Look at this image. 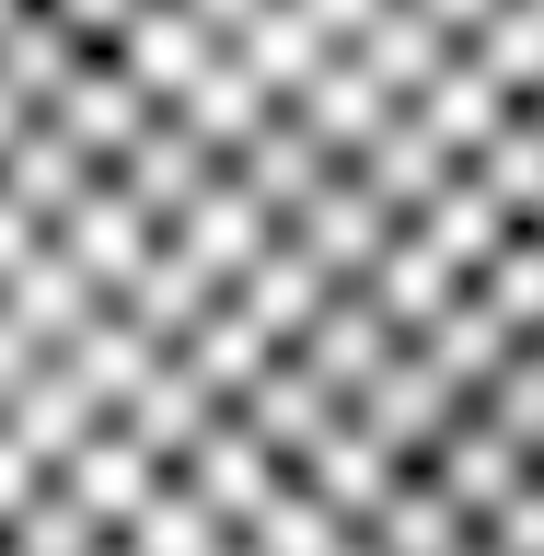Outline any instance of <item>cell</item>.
<instances>
[{
  "instance_id": "obj_16",
  "label": "cell",
  "mask_w": 544,
  "mask_h": 556,
  "mask_svg": "<svg viewBox=\"0 0 544 556\" xmlns=\"http://www.w3.org/2000/svg\"><path fill=\"white\" fill-rule=\"evenodd\" d=\"M104 186H116L128 208H151V220H174V208H198L208 186H220V151H198L174 116H151V128H139V151L104 174Z\"/></svg>"
},
{
  "instance_id": "obj_28",
  "label": "cell",
  "mask_w": 544,
  "mask_h": 556,
  "mask_svg": "<svg viewBox=\"0 0 544 556\" xmlns=\"http://www.w3.org/2000/svg\"><path fill=\"white\" fill-rule=\"evenodd\" d=\"M464 290H476V313H486L510 348H533V337H544V243H533V232H510L476 278H464Z\"/></svg>"
},
{
  "instance_id": "obj_13",
  "label": "cell",
  "mask_w": 544,
  "mask_h": 556,
  "mask_svg": "<svg viewBox=\"0 0 544 556\" xmlns=\"http://www.w3.org/2000/svg\"><path fill=\"white\" fill-rule=\"evenodd\" d=\"M220 174H232V186H243V198H255V208H267L278 232H290V220H302V208L325 198V186H337V163H325V151H313L302 128H290V116H267V128L243 139V151H232V163H220Z\"/></svg>"
},
{
  "instance_id": "obj_23",
  "label": "cell",
  "mask_w": 544,
  "mask_h": 556,
  "mask_svg": "<svg viewBox=\"0 0 544 556\" xmlns=\"http://www.w3.org/2000/svg\"><path fill=\"white\" fill-rule=\"evenodd\" d=\"M81 186H93V163H81L69 139H47V128H24L12 151H0V198L24 208L35 232H59L69 208H81Z\"/></svg>"
},
{
  "instance_id": "obj_5",
  "label": "cell",
  "mask_w": 544,
  "mask_h": 556,
  "mask_svg": "<svg viewBox=\"0 0 544 556\" xmlns=\"http://www.w3.org/2000/svg\"><path fill=\"white\" fill-rule=\"evenodd\" d=\"M47 255H59V267L81 278L104 313H116V302L139 290V267L163 255V220H151V208H128V198H116V186L93 174V186H81V208H69L59 232H47Z\"/></svg>"
},
{
  "instance_id": "obj_45",
  "label": "cell",
  "mask_w": 544,
  "mask_h": 556,
  "mask_svg": "<svg viewBox=\"0 0 544 556\" xmlns=\"http://www.w3.org/2000/svg\"><path fill=\"white\" fill-rule=\"evenodd\" d=\"M533 359H544V337H533Z\"/></svg>"
},
{
  "instance_id": "obj_37",
  "label": "cell",
  "mask_w": 544,
  "mask_h": 556,
  "mask_svg": "<svg viewBox=\"0 0 544 556\" xmlns=\"http://www.w3.org/2000/svg\"><path fill=\"white\" fill-rule=\"evenodd\" d=\"M0 556H104V533H93L81 510H69L59 486H47V498H35V510L12 521V533H0Z\"/></svg>"
},
{
  "instance_id": "obj_41",
  "label": "cell",
  "mask_w": 544,
  "mask_h": 556,
  "mask_svg": "<svg viewBox=\"0 0 544 556\" xmlns=\"http://www.w3.org/2000/svg\"><path fill=\"white\" fill-rule=\"evenodd\" d=\"M521 116H533V139H544V93H533V104H521Z\"/></svg>"
},
{
  "instance_id": "obj_8",
  "label": "cell",
  "mask_w": 544,
  "mask_h": 556,
  "mask_svg": "<svg viewBox=\"0 0 544 556\" xmlns=\"http://www.w3.org/2000/svg\"><path fill=\"white\" fill-rule=\"evenodd\" d=\"M417 476H429V486L452 498V521H464V533H486V521H498V510L521 498V486H533V464H521V452L498 441V429H486L476 406H464V417H452V441L429 452Z\"/></svg>"
},
{
  "instance_id": "obj_34",
  "label": "cell",
  "mask_w": 544,
  "mask_h": 556,
  "mask_svg": "<svg viewBox=\"0 0 544 556\" xmlns=\"http://www.w3.org/2000/svg\"><path fill=\"white\" fill-rule=\"evenodd\" d=\"M232 545H243V556H347V545H359V533H347L337 510H313L302 486H278V498H267V510H255V521H243Z\"/></svg>"
},
{
  "instance_id": "obj_39",
  "label": "cell",
  "mask_w": 544,
  "mask_h": 556,
  "mask_svg": "<svg viewBox=\"0 0 544 556\" xmlns=\"http://www.w3.org/2000/svg\"><path fill=\"white\" fill-rule=\"evenodd\" d=\"M35 498H47V476H35L24 452L0 441V533H12V521H24V510H35Z\"/></svg>"
},
{
  "instance_id": "obj_10",
  "label": "cell",
  "mask_w": 544,
  "mask_h": 556,
  "mask_svg": "<svg viewBox=\"0 0 544 556\" xmlns=\"http://www.w3.org/2000/svg\"><path fill=\"white\" fill-rule=\"evenodd\" d=\"M325 302H337V278L313 267V255H302V243H290V232H278L267 255L243 267V290H232V313H243V325H255V337L278 348V359H290V348L313 337V313H325Z\"/></svg>"
},
{
  "instance_id": "obj_35",
  "label": "cell",
  "mask_w": 544,
  "mask_h": 556,
  "mask_svg": "<svg viewBox=\"0 0 544 556\" xmlns=\"http://www.w3.org/2000/svg\"><path fill=\"white\" fill-rule=\"evenodd\" d=\"M220 545H232V533H220V521H208L198 510V498H186V486H151V510H139L128 521V533H116V556H220Z\"/></svg>"
},
{
  "instance_id": "obj_47",
  "label": "cell",
  "mask_w": 544,
  "mask_h": 556,
  "mask_svg": "<svg viewBox=\"0 0 544 556\" xmlns=\"http://www.w3.org/2000/svg\"><path fill=\"white\" fill-rule=\"evenodd\" d=\"M347 556H359V545H347Z\"/></svg>"
},
{
  "instance_id": "obj_32",
  "label": "cell",
  "mask_w": 544,
  "mask_h": 556,
  "mask_svg": "<svg viewBox=\"0 0 544 556\" xmlns=\"http://www.w3.org/2000/svg\"><path fill=\"white\" fill-rule=\"evenodd\" d=\"M417 359H429V371H441L452 394H464V406H476V394H486V382H498V371H510L521 348L498 337V325H486V313H476V290H464V302H452L441 325H429V337H417Z\"/></svg>"
},
{
  "instance_id": "obj_26",
  "label": "cell",
  "mask_w": 544,
  "mask_h": 556,
  "mask_svg": "<svg viewBox=\"0 0 544 556\" xmlns=\"http://www.w3.org/2000/svg\"><path fill=\"white\" fill-rule=\"evenodd\" d=\"M464 545H476V533L452 521V498L429 476H394V498L359 521V556H464Z\"/></svg>"
},
{
  "instance_id": "obj_24",
  "label": "cell",
  "mask_w": 544,
  "mask_h": 556,
  "mask_svg": "<svg viewBox=\"0 0 544 556\" xmlns=\"http://www.w3.org/2000/svg\"><path fill=\"white\" fill-rule=\"evenodd\" d=\"M267 359H278V348L255 337V325H243L232 302H220V313H208V325H198V337L174 348V371L198 382V394H208V406H220V417H232L243 394H255V382H267Z\"/></svg>"
},
{
  "instance_id": "obj_12",
  "label": "cell",
  "mask_w": 544,
  "mask_h": 556,
  "mask_svg": "<svg viewBox=\"0 0 544 556\" xmlns=\"http://www.w3.org/2000/svg\"><path fill=\"white\" fill-rule=\"evenodd\" d=\"M452 174H464V163H452L441 139L417 128V116H394V128H382L371 151H359V163H347V186H359V198H371L382 220H394V232H406V220H417V208H429V198H441Z\"/></svg>"
},
{
  "instance_id": "obj_43",
  "label": "cell",
  "mask_w": 544,
  "mask_h": 556,
  "mask_svg": "<svg viewBox=\"0 0 544 556\" xmlns=\"http://www.w3.org/2000/svg\"><path fill=\"white\" fill-rule=\"evenodd\" d=\"M220 556H243V545H220Z\"/></svg>"
},
{
  "instance_id": "obj_30",
  "label": "cell",
  "mask_w": 544,
  "mask_h": 556,
  "mask_svg": "<svg viewBox=\"0 0 544 556\" xmlns=\"http://www.w3.org/2000/svg\"><path fill=\"white\" fill-rule=\"evenodd\" d=\"M406 116H417V128H429V139H441L452 163H476V151H486V139H498V128H510L521 104H498V93H486V81H476V70L452 59V70H441V81H429V93H417V104H406Z\"/></svg>"
},
{
  "instance_id": "obj_18",
  "label": "cell",
  "mask_w": 544,
  "mask_h": 556,
  "mask_svg": "<svg viewBox=\"0 0 544 556\" xmlns=\"http://www.w3.org/2000/svg\"><path fill=\"white\" fill-rule=\"evenodd\" d=\"M290 243H302L313 267L337 278V290H359V278L382 267V243H394V220H382V208H371V198H359V186L337 174V186H325V198H313L302 220H290Z\"/></svg>"
},
{
  "instance_id": "obj_14",
  "label": "cell",
  "mask_w": 544,
  "mask_h": 556,
  "mask_svg": "<svg viewBox=\"0 0 544 556\" xmlns=\"http://www.w3.org/2000/svg\"><path fill=\"white\" fill-rule=\"evenodd\" d=\"M174 486H186V498H198V510H208V521H220V533H243V521L267 510V498H278V486H290V476H278L267 452L243 441L232 417H220V429H208V441H198V452H186V464H174Z\"/></svg>"
},
{
  "instance_id": "obj_40",
  "label": "cell",
  "mask_w": 544,
  "mask_h": 556,
  "mask_svg": "<svg viewBox=\"0 0 544 556\" xmlns=\"http://www.w3.org/2000/svg\"><path fill=\"white\" fill-rule=\"evenodd\" d=\"M35 243H47V232H35V220H24V208H12V198H0V290H12V278H24V255H35Z\"/></svg>"
},
{
  "instance_id": "obj_27",
  "label": "cell",
  "mask_w": 544,
  "mask_h": 556,
  "mask_svg": "<svg viewBox=\"0 0 544 556\" xmlns=\"http://www.w3.org/2000/svg\"><path fill=\"white\" fill-rule=\"evenodd\" d=\"M290 486H302L313 510H337V521H347V533H359V521H371V510H382V498H394V464H382V452H371V441H359V429H337V441L313 452V464H302V476H290Z\"/></svg>"
},
{
  "instance_id": "obj_48",
  "label": "cell",
  "mask_w": 544,
  "mask_h": 556,
  "mask_svg": "<svg viewBox=\"0 0 544 556\" xmlns=\"http://www.w3.org/2000/svg\"><path fill=\"white\" fill-rule=\"evenodd\" d=\"M533 476H544V464H533Z\"/></svg>"
},
{
  "instance_id": "obj_15",
  "label": "cell",
  "mask_w": 544,
  "mask_h": 556,
  "mask_svg": "<svg viewBox=\"0 0 544 556\" xmlns=\"http://www.w3.org/2000/svg\"><path fill=\"white\" fill-rule=\"evenodd\" d=\"M394 348H406V337H394V325H382V313L359 302V290H337V302L313 313V337L290 348V371H313V382H325V394L347 406V394H359V382H371L382 359H394Z\"/></svg>"
},
{
  "instance_id": "obj_25",
  "label": "cell",
  "mask_w": 544,
  "mask_h": 556,
  "mask_svg": "<svg viewBox=\"0 0 544 556\" xmlns=\"http://www.w3.org/2000/svg\"><path fill=\"white\" fill-rule=\"evenodd\" d=\"M69 70H81L69 24H59V12H24V0H12V24H0V93L24 104V116H47V104L69 93Z\"/></svg>"
},
{
  "instance_id": "obj_17",
  "label": "cell",
  "mask_w": 544,
  "mask_h": 556,
  "mask_svg": "<svg viewBox=\"0 0 544 556\" xmlns=\"http://www.w3.org/2000/svg\"><path fill=\"white\" fill-rule=\"evenodd\" d=\"M93 429H104V417L81 406V382H69L59 359H47V371H35L24 394L0 406V441L24 452V464H35V476H47V486H59V464H69V452H81V441H93Z\"/></svg>"
},
{
  "instance_id": "obj_46",
  "label": "cell",
  "mask_w": 544,
  "mask_h": 556,
  "mask_svg": "<svg viewBox=\"0 0 544 556\" xmlns=\"http://www.w3.org/2000/svg\"><path fill=\"white\" fill-rule=\"evenodd\" d=\"M104 556H116V545H104Z\"/></svg>"
},
{
  "instance_id": "obj_19",
  "label": "cell",
  "mask_w": 544,
  "mask_h": 556,
  "mask_svg": "<svg viewBox=\"0 0 544 556\" xmlns=\"http://www.w3.org/2000/svg\"><path fill=\"white\" fill-rule=\"evenodd\" d=\"M359 302H371L382 325H394V337L417 348V337H429V325H441L452 302H464V278H452V267H441V255H429L417 232H394V243H382V267L359 278Z\"/></svg>"
},
{
  "instance_id": "obj_4",
  "label": "cell",
  "mask_w": 544,
  "mask_h": 556,
  "mask_svg": "<svg viewBox=\"0 0 544 556\" xmlns=\"http://www.w3.org/2000/svg\"><path fill=\"white\" fill-rule=\"evenodd\" d=\"M452 417H464V394H452V382L429 371L417 348H394V359H382V371L347 394V429H359V441H371L394 476H417V464L452 441Z\"/></svg>"
},
{
  "instance_id": "obj_9",
  "label": "cell",
  "mask_w": 544,
  "mask_h": 556,
  "mask_svg": "<svg viewBox=\"0 0 544 556\" xmlns=\"http://www.w3.org/2000/svg\"><path fill=\"white\" fill-rule=\"evenodd\" d=\"M452 35H464V70L498 104L544 93V0H452Z\"/></svg>"
},
{
  "instance_id": "obj_33",
  "label": "cell",
  "mask_w": 544,
  "mask_h": 556,
  "mask_svg": "<svg viewBox=\"0 0 544 556\" xmlns=\"http://www.w3.org/2000/svg\"><path fill=\"white\" fill-rule=\"evenodd\" d=\"M267 116H278V104H267V93H255V81H243V70H232V59H220V70H208V81H198V93L174 104V128L198 139V151H220V163H232L243 139L267 128Z\"/></svg>"
},
{
  "instance_id": "obj_29",
  "label": "cell",
  "mask_w": 544,
  "mask_h": 556,
  "mask_svg": "<svg viewBox=\"0 0 544 556\" xmlns=\"http://www.w3.org/2000/svg\"><path fill=\"white\" fill-rule=\"evenodd\" d=\"M59 371L81 382V406H93L104 429H116V406H128V394H139V382H151V371H163V348H139L128 325L104 313V325H93V337H81V348H59Z\"/></svg>"
},
{
  "instance_id": "obj_44",
  "label": "cell",
  "mask_w": 544,
  "mask_h": 556,
  "mask_svg": "<svg viewBox=\"0 0 544 556\" xmlns=\"http://www.w3.org/2000/svg\"><path fill=\"white\" fill-rule=\"evenodd\" d=\"M533 243H544V220H533Z\"/></svg>"
},
{
  "instance_id": "obj_38",
  "label": "cell",
  "mask_w": 544,
  "mask_h": 556,
  "mask_svg": "<svg viewBox=\"0 0 544 556\" xmlns=\"http://www.w3.org/2000/svg\"><path fill=\"white\" fill-rule=\"evenodd\" d=\"M476 545H486V556H544V476L521 486V498H510V510H498V521H486Z\"/></svg>"
},
{
  "instance_id": "obj_20",
  "label": "cell",
  "mask_w": 544,
  "mask_h": 556,
  "mask_svg": "<svg viewBox=\"0 0 544 556\" xmlns=\"http://www.w3.org/2000/svg\"><path fill=\"white\" fill-rule=\"evenodd\" d=\"M0 313L24 325V348H35V359H59V348H81V337L104 325V302L59 267V255H47V243H35V255H24V278L0 290Z\"/></svg>"
},
{
  "instance_id": "obj_1",
  "label": "cell",
  "mask_w": 544,
  "mask_h": 556,
  "mask_svg": "<svg viewBox=\"0 0 544 556\" xmlns=\"http://www.w3.org/2000/svg\"><path fill=\"white\" fill-rule=\"evenodd\" d=\"M220 47H232V0H128V24H116L104 70H116L151 116H174V104L220 70Z\"/></svg>"
},
{
  "instance_id": "obj_36",
  "label": "cell",
  "mask_w": 544,
  "mask_h": 556,
  "mask_svg": "<svg viewBox=\"0 0 544 556\" xmlns=\"http://www.w3.org/2000/svg\"><path fill=\"white\" fill-rule=\"evenodd\" d=\"M476 417H486V429H498V441L521 452V464H544V359H533V348H521L510 371H498V382L476 394Z\"/></svg>"
},
{
  "instance_id": "obj_3",
  "label": "cell",
  "mask_w": 544,
  "mask_h": 556,
  "mask_svg": "<svg viewBox=\"0 0 544 556\" xmlns=\"http://www.w3.org/2000/svg\"><path fill=\"white\" fill-rule=\"evenodd\" d=\"M464 59V35H452V0H359L347 12V70L371 81L394 116H406L441 70Z\"/></svg>"
},
{
  "instance_id": "obj_21",
  "label": "cell",
  "mask_w": 544,
  "mask_h": 556,
  "mask_svg": "<svg viewBox=\"0 0 544 556\" xmlns=\"http://www.w3.org/2000/svg\"><path fill=\"white\" fill-rule=\"evenodd\" d=\"M208 429H220V406H208V394H198L186 371H174V359H163L151 382H139L128 406H116V441H128V452H151L163 476H174V464H186V452L208 441Z\"/></svg>"
},
{
  "instance_id": "obj_42",
  "label": "cell",
  "mask_w": 544,
  "mask_h": 556,
  "mask_svg": "<svg viewBox=\"0 0 544 556\" xmlns=\"http://www.w3.org/2000/svg\"><path fill=\"white\" fill-rule=\"evenodd\" d=\"M464 556H486V545H464Z\"/></svg>"
},
{
  "instance_id": "obj_22",
  "label": "cell",
  "mask_w": 544,
  "mask_h": 556,
  "mask_svg": "<svg viewBox=\"0 0 544 556\" xmlns=\"http://www.w3.org/2000/svg\"><path fill=\"white\" fill-rule=\"evenodd\" d=\"M290 128H302V139H313V151H325V163H337V174H347V163H359V151H371V139H382V128H394V104H382V93H371V81H359V70H347V59H337V70H325V81H313V93H302V104H290Z\"/></svg>"
},
{
  "instance_id": "obj_7",
  "label": "cell",
  "mask_w": 544,
  "mask_h": 556,
  "mask_svg": "<svg viewBox=\"0 0 544 556\" xmlns=\"http://www.w3.org/2000/svg\"><path fill=\"white\" fill-rule=\"evenodd\" d=\"M163 243H174V255H186V267L208 278V290H220V302H232V290H243V267H255V255L278 243V220H267L255 198H243L232 174H220V186H208L198 208H174V220H163Z\"/></svg>"
},
{
  "instance_id": "obj_11",
  "label": "cell",
  "mask_w": 544,
  "mask_h": 556,
  "mask_svg": "<svg viewBox=\"0 0 544 556\" xmlns=\"http://www.w3.org/2000/svg\"><path fill=\"white\" fill-rule=\"evenodd\" d=\"M151 486H163V464H151V452H128L116 429H93V441H81V452L59 464V498H69L81 521H93L104 545H116V533H128L139 510H151Z\"/></svg>"
},
{
  "instance_id": "obj_6",
  "label": "cell",
  "mask_w": 544,
  "mask_h": 556,
  "mask_svg": "<svg viewBox=\"0 0 544 556\" xmlns=\"http://www.w3.org/2000/svg\"><path fill=\"white\" fill-rule=\"evenodd\" d=\"M232 429H243L255 452H267L278 476H302L313 452H325V441L347 429V406H337V394H325L313 371H290V359H267V382H255V394L232 406Z\"/></svg>"
},
{
  "instance_id": "obj_2",
  "label": "cell",
  "mask_w": 544,
  "mask_h": 556,
  "mask_svg": "<svg viewBox=\"0 0 544 556\" xmlns=\"http://www.w3.org/2000/svg\"><path fill=\"white\" fill-rule=\"evenodd\" d=\"M347 12H359V0H232V47H220V59L290 116V104L347 59Z\"/></svg>"
},
{
  "instance_id": "obj_31",
  "label": "cell",
  "mask_w": 544,
  "mask_h": 556,
  "mask_svg": "<svg viewBox=\"0 0 544 556\" xmlns=\"http://www.w3.org/2000/svg\"><path fill=\"white\" fill-rule=\"evenodd\" d=\"M406 232H417V243H429V255H441V267H452V278H476V267H486V255H498V243H510V220H498V208H486V198H476V174H452V186H441V198H429V208H417Z\"/></svg>"
}]
</instances>
